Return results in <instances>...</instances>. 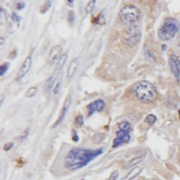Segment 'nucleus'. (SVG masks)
Masks as SVG:
<instances>
[{"label":"nucleus","mask_w":180,"mask_h":180,"mask_svg":"<svg viewBox=\"0 0 180 180\" xmlns=\"http://www.w3.org/2000/svg\"><path fill=\"white\" fill-rule=\"evenodd\" d=\"M103 149L90 150L84 148H74L65 157V168L69 170L81 169L103 153Z\"/></svg>","instance_id":"f257e3e1"},{"label":"nucleus","mask_w":180,"mask_h":180,"mask_svg":"<svg viewBox=\"0 0 180 180\" xmlns=\"http://www.w3.org/2000/svg\"><path fill=\"white\" fill-rule=\"evenodd\" d=\"M132 92L140 102L151 103L158 98V92L151 82L146 80H141L133 85Z\"/></svg>","instance_id":"f03ea898"},{"label":"nucleus","mask_w":180,"mask_h":180,"mask_svg":"<svg viewBox=\"0 0 180 180\" xmlns=\"http://www.w3.org/2000/svg\"><path fill=\"white\" fill-rule=\"evenodd\" d=\"M179 28V22L177 19L167 18L158 30V37L163 41H169L176 36Z\"/></svg>","instance_id":"7ed1b4c3"},{"label":"nucleus","mask_w":180,"mask_h":180,"mask_svg":"<svg viewBox=\"0 0 180 180\" xmlns=\"http://www.w3.org/2000/svg\"><path fill=\"white\" fill-rule=\"evenodd\" d=\"M141 11L138 7L132 4H128L123 6L119 13L120 21L125 25H132L138 21Z\"/></svg>","instance_id":"20e7f679"},{"label":"nucleus","mask_w":180,"mask_h":180,"mask_svg":"<svg viewBox=\"0 0 180 180\" xmlns=\"http://www.w3.org/2000/svg\"><path fill=\"white\" fill-rule=\"evenodd\" d=\"M130 141V132L119 130L116 132V138L113 140V147L116 148L123 144H127Z\"/></svg>","instance_id":"39448f33"},{"label":"nucleus","mask_w":180,"mask_h":180,"mask_svg":"<svg viewBox=\"0 0 180 180\" xmlns=\"http://www.w3.org/2000/svg\"><path fill=\"white\" fill-rule=\"evenodd\" d=\"M169 65L170 70L177 81L180 77V61L174 54L170 55L169 58Z\"/></svg>","instance_id":"423d86ee"},{"label":"nucleus","mask_w":180,"mask_h":180,"mask_svg":"<svg viewBox=\"0 0 180 180\" xmlns=\"http://www.w3.org/2000/svg\"><path fill=\"white\" fill-rule=\"evenodd\" d=\"M70 104H71V94H69L67 95V96L65 98V101H64V102H63V107H62L61 111V112H60L59 118H58L57 121H56L54 125H53L52 128H57V127L59 126V124L63 121V118H64L65 114H66V112L68 111V108H69Z\"/></svg>","instance_id":"0eeeda50"},{"label":"nucleus","mask_w":180,"mask_h":180,"mask_svg":"<svg viewBox=\"0 0 180 180\" xmlns=\"http://www.w3.org/2000/svg\"><path fill=\"white\" fill-rule=\"evenodd\" d=\"M32 58L30 56H28L25 61L23 62L22 65L20 67L19 71L17 73L16 79V80H20L22 79L24 76L30 71L32 65Z\"/></svg>","instance_id":"6e6552de"},{"label":"nucleus","mask_w":180,"mask_h":180,"mask_svg":"<svg viewBox=\"0 0 180 180\" xmlns=\"http://www.w3.org/2000/svg\"><path fill=\"white\" fill-rule=\"evenodd\" d=\"M63 48L60 45H56L52 49L50 50L49 54L48 55L47 62L49 64H54L55 63H57L58 61L60 59V57L62 55Z\"/></svg>","instance_id":"1a4fd4ad"},{"label":"nucleus","mask_w":180,"mask_h":180,"mask_svg":"<svg viewBox=\"0 0 180 180\" xmlns=\"http://www.w3.org/2000/svg\"><path fill=\"white\" fill-rule=\"evenodd\" d=\"M106 106L105 101L103 99H97L94 101L93 102L90 103L87 105V109L88 111V116L92 115L95 112H101L103 110Z\"/></svg>","instance_id":"9d476101"},{"label":"nucleus","mask_w":180,"mask_h":180,"mask_svg":"<svg viewBox=\"0 0 180 180\" xmlns=\"http://www.w3.org/2000/svg\"><path fill=\"white\" fill-rule=\"evenodd\" d=\"M80 65L79 59L77 57H75L71 60V61L70 62L69 65H68V69H67V77L68 79H71V78L74 76L76 70H77V68Z\"/></svg>","instance_id":"9b49d317"},{"label":"nucleus","mask_w":180,"mask_h":180,"mask_svg":"<svg viewBox=\"0 0 180 180\" xmlns=\"http://www.w3.org/2000/svg\"><path fill=\"white\" fill-rule=\"evenodd\" d=\"M142 171V168L139 166H136L132 170L127 174L125 177H124L121 180H132L135 177H137L139 174Z\"/></svg>","instance_id":"f8f14e48"},{"label":"nucleus","mask_w":180,"mask_h":180,"mask_svg":"<svg viewBox=\"0 0 180 180\" xmlns=\"http://www.w3.org/2000/svg\"><path fill=\"white\" fill-rule=\"evenodd\" d=\"M143 159H144V156H139V157L134 158L133 159H132L130 162H128V163H127V165L125 166V168L126 169H128L131 168V167H133L135 165L141 163V162L143 161Z\"/></svg>","instance_id":"ddd939ff"},{"label":"nucleus","mask_w":180,"mask_h":180,"mask_svg":"<svg viewBox=\"0 0 180 180\" xmlns=\"http://www.w3.org/2000/svg\"><path fill=\"white\" fill-rule=\"evenodd\" d=\"M68 59V55L66 54H63L60 59L57 63V66H56V69L57 70H60L63 67V65L65 63V61Z\"/></svg>","instance_id":"4468645a"},{"label":"nucleus","mask_w":180,"mask_h":180,"mask_svg":"<svg viewBox=\"0 0 180 180\" xmlns=\"http://www.w3.org/2000/svg\"><path fill=\"white\" fill-rule=\"evenodd\" d=\"M131 125L128 121L123 120L119 124V129L121 130H125L128 132H130L131 130Z\"/></svg>","instance_id":"2eb2a0df"},{"label":"nucleus","mask_w":180,"mask_h":180,"mask_svg":"<svg viewBox=\"0 0 180 180\" xmlns=\"http://www.w3.org/2000/svg\"><path fill=\"white\" fill-rule=\"evenodd\" d=\"M74 123L77 128H81L83 125V124H84V117H83V115H81V114H79V115L76 116Z\"/></svg>","instance_id":"dca6fc26"},{"label":"nucleus","mask_w":180,"mask_h":180,"mask_svg":"<svg viewBox=\"0 0 180 180\" xmlns=\"http://www.w3.org/2000/svg\"><path fill=\"white\" fill-rule=\"evenodd\" d=\"M37 92V88L36 87H31L27 90V92H25V96L27 98H31L36 95Z\"/></svg>","instance_id":"f3484780"},{"label":"nucleus","mask_w":180,"mask_h":180,"mask_svg":"<svg viewBox=\"0 0 180 180\" xmlns=\"http://www.w3.org/2000/svg\"><path fill=\"white\" fill-rule=\"evenodd\" d=\"M54 84V78L52 76H51V77H49L46 80V82H45L44 87H45V89H46V90L47 91L50 90L53 87Z\"/></svg>","instance_id":"a211bd4d"},{"label":"nucleus","mask_w":180,"mask_h":180,"mask_svg":"<svg viewBox=\"0 0 180 180\" xmlns=\"http://www.w3.org/2000/svg\"><path fill=\"white\" fill-rule=\"evenodd\" d=\"M96 3V2L95 1V0H92V1H90L88 2V4H87V6H86V8H85L86 14H89L92 12L93 9H94V7H95Z\"/></svg>","instance_id":"6ab92c4d"},{"label":"nucleus","mask_w":180,"mask_h":180,"mask_svg":"<svg viewBox=\"0 0 180 180\" xmlns=\"http://www.w3.org/2000/svg\"><path fill=\"white\" fill-rule=\"evenodd\" d=\"M157 120V118L156 115H153V114H149L146 117L144 122L146 123H148L149 125H153L154 123H156V121Z\"/></svg>","instance_id":"aec40b11"},{"label":"nucleus","mask_w":180,"mask_h":180,"mask_svg":"<svg viewBox=\"0 0 180 180\" xmlns=\"http://www.w3.org/2000/svg\"><path fill=\"white\" fill-rule=\"evenodd\" d=\"M9 65L10 63L9 62H5L3 64L1 65V66H0V75L3 76L7 72V70H8L9 68Z\"/></svg>","instance_id":"412c9836"},{"label":"nucleus","mask_w":180,"mask_h":180,"mask_svg":"<svg viewBox=\"0 0 180 180\" xmlns=\"http://www.w3.org/2000/svg\"><path fill=\"white\" fill-rule=\"evenodd\" d=\"M52 6V4H51L50 2H47L44 5H43L42 9H41V12L42 14H44L46 13L47 10H49L50 7Z\"/></svg>","instance_id":"4be33fe9"},{"label":"nucleus","mask_w":180,"mask_h":180,"mask_svg":"<svg viewBox=\"0 0 180 180\" xmlns=\"http://www.w3.org/2000/svg\"><path fill=\"white\" fill-rule=\"evenodd\" d=\"M118 176H119V172L118 170L113 171L112 173H111L108 180H116L118 177Z\"/></svg>","instance_id":"5701e85b"},{"label":"nucleus","mask_w":180,"mask_h":180,"mask_svg":"<svg viewBox=\"0 0 180 180\" xmlns=\"http://www.w3.org/2000/svg\"><path fill=\"white\" fill-rule=\"evenodd\" d=\"M11 19L14 21L16 22H19L21 20V17L19 16V14H16V13H13L12 16H11Z\"/></svg>","instance_id":"b1692460"},{"label":"nucleus","mask_w":180,"mask_h":180,"mask_svg":"<svg viewBox=\"0 0 180 180\" xmlns=\"http://www.w3.org/2000/svg\"><path fill=\"white\" fill-rule=\"evenodd\" d=\"M61 87V82H58L57 84H56L55 87L54 88V90H53V92L55 95H57L58 93H59V89Z\"/></svg>","instance_id":"393cba45"},{"label":"nucleus","mask_w":180,"mask_h":180,"mask_svg":"<svg viewBox=\"0 0 180 180\" xmlns=\"http://www.w3.org/2000/svg\"><path fill=\"white\" fill-rule=\"evenodd\" d=\"M13 146H14V144H13V143H7V144H6L4 145V149L6 151H9L12 149Z\"/></svg>","instance_id":"a878e982"},{"label":"nucleus","mask_w":180,"mask_h":180,"mask_svg":"<svg viewBox=\"0 0 180 180\" xmlns=\"http://www.w3.org/2000/svg\"><path fill=\"white\" fill-rule=\"evenodd\" d=\"M25 7V4L23 2H20L16 4V9L18 10H22Z\"/></svg>","instance_id":"bb28decb"},{"label":"nucleus","mask_w":180,"mask_h":180,"mask_svg":"<svg viewBox=\"0 0 180 180\" xmlns=\"http://www.w3.org/2000/svg\"><path fill=\"white\" fill-rule=\"evenodd\" d=\"M73 132H74V134L73 135V140L74 141H77L78 140H79V136H77V132H76L75 130H73Z\"/></svg>","instance_id":"cd10ccee"},{"label":"nucleus","mask_w":180,"mask_h":180,"mask_svg":"<svg viewBox=\"0 0 180 180\" xmlns=\"http://www.w3.org/2000/svg\"><path fill=\"white\" fill-rule=\"evenodd\" d=\"M162 49H163V50L164 51L165 49H167V47H166V45L165 44H163V47H162Z\"/></svg>","instance_id":"c85d7f7f"},{"label":"nucleus","mask_w":180,"mask_h":180,"mask_svg":"<svg viewBox=\"0 0 180 180\" xmlns=\"http://www.w3.org/2000/svg\"><path fill=\"white\" fill-rule=\"evenodd\" d=\"M179 116H180V110H179Z\"/></svg>","instance_id":"c756f323"}]
</instances>
